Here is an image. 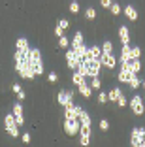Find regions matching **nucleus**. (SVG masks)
Returning <instances> with one entry per match:
<instances>
[{
	"instance_id": "22",
	"label": "nucleus",
	"mask_w": 145,
	"mask_h": 147,
	"mask_svg": "<svg viewBox=\"0 0 145 147\" xmlns=\"http://www.w3.org/2000/svg\"><path fill=\"white\" fill-rule=\"evenodd\" d=\"M83 81H85V78H83V76H81V74H79V72H77V70H74V76H72V83H74V85H81V83Z\"/></svg>"
},
{
	"instance_id": "32",
	"label": "nucleus",
	"mask_w": 145,
	"mask_h": 147,
	"mask_svg": "<svg viewBox=\"0 0 145 147\" xmlns=\"http://www.w3.org/2000/svg\"><path fill=\"white\" fill-rule=\"evenodd\" d=\"M47 79H49V83H57V81H59V76H57V72H49Z\"/></svg>"
},
{
	"instance_id": "21",
	"label": "nucleus",
	"mask_w": 145,
	"mask_h": 147,
	"mask_svg": "<svg viewBox=\"0 0 145 147\" xmlns=\"http://www.w3.org/2000/svg\"><path fill=\"white\" fill-rule=\"evenodd\" d=\"M81 43H83V34L81 32H76V36L72 38V43H70V45H72V49H76V47H79Z\"/></svg>"
},
{
	"instance_id": "19",
	"label": "nucleus",
	"mask_w": 145,
	"mask_h": 147,
	"mask_svg": "<svg viewBox=\"0 0 145 147\" xmlns=\"http://www.w3.org/2000/svg\"><path fill=\"white\" fill-rule=\"evenodd\" d=\"M77 119H79V123L81 125H85V126H90V115L85 111V109H79V113H77Z\"/></svg>"
},
{
	"instance_id": "39",
	"label": "nucleus",
	"mask_w": 145,
	"mask_h": 147,
	"mask_svg": "<svg viewBox=\"0 0 145 147\" xmlns=\"http://www.w3.org/2000/svg\"><path fill=\"white\" fill-rule=\"evenodd\" d=\"M55 34H57V38H59V36H62V34H64V28H60V26L57 25V28H55Z\"/></svg>"
},
{
	"instance_id": "26",
	"label": "nucleus",
	"mask_w": 145,
	"mask_h": 147,
	"mask_svg": "<svg viewBox=\"0 0 145 147\" xmlns=\"http://www.w3.org/2000/svg\"><path fill=\"white\" fill-rule=\"evenodd\" d=\"M102 53H113V43H111L109 40H106V42L102 43Z\"/></svg>"
},
{
	"instance_id": "16",
	"label": "nucleus",
	"mask_w": 145,
	"mask_h": 147,
	"mask_svg": "<svg viewBox=\"0 0 145 147\" xmlns=\"http://www.w3.org/2000/svg\"><path fill=\"white\" fill-rule=\"evenodd\" d=\"M134 72H130L128 68H124V66H121V72H119V81L121 83H128L130 79H132Z\"/></svg>"
},
{
	"instance_id": "1",
	"label": "nucleus",
	"mask_w": 145,
	"mask_h": 147,
	"mask_svg": "<svg viewBox=\"0 0 145 147\" xmlns=\"http://www.w3.org/2000/svg\"><path fill=\"white\" fill-rule=\"evenodd\" d=\"M28 57H30V64L34 68V74L36 76H42L43 74V62H42V53L38 49H30L28 51Z\"/></svg>"
},
{
	"instance_id": "4",
	"label": "nucleus",
	"mask_w": 145,
	"mask_h": 147,
	"mask_svg": "<svg viewBox=\"0 0 145 147\" xmlns=\"http://www.w3.org/2000/svg\"><path fill=\"white\" fill-rule=\"evenodd\" d=\"M143 140H145V128H143V126L134 128L132 130V136H130V145L138 147V145H141V142H143Z\"/></svg>"
},
{
	"instance_id": "33",
	"label": "nucleus",
	"mask_w": 145,
	"mask_h": 147,
	"mask_svg": "<svg viewBox=\"0 0 145 147\" xmlns=\"http://www.w3.org/2000/svg\"><path fill=\"white\" fill-rule=\"evenodd\" d=\"M96 100H98V104H106V102H107V94H106V92H100Z\"/></svg>"
},
{
	"instance_id": "11",
	"label": "nucleus",
	"mask_w": 145,
	"mask_h": 147,
	"mask_svg": "<svg viewBox=\"0 0 145 147\" xmlns=\"http://www.w3.org/2000/svg\"><path fill=\"white\" fill-rule=\"evenodd\" d=\"M13 117H15V121H17L19 126L25 123V115H23V106H21V102H15V104H13Z\"/></svg>"
},
{
	"instance_id": "28",
	"label": "nucleus",
	"mask_w": 145,
	"mask_h": 147,
	"mask_svg": "<svg viewBox=\"0 0 145 147\" xmlns=\"http://www.w3.org/2000/svg\"><path fill=\"white\" fill-rule=\"evenodd\" d=\"M109 11L113 13V15H119V13H121V4H117V2H113V4L109 6Z\"/></svg>"
},
{
	"instance_id": "40",
	"label": "nucleus",
	"mask_w": 145,
	"mask_h": 147,
	"mask_svg": "<svg viewBox=\"0 0 145 147\" xmlns=\"http://www.w3.org/2000/svg\"><path fill=\"white\" fill-rule=\"evenodd\" d=\"M19 91H23V87L19 85V83H15V85H13V92H15V94H17Z\"/></svg>"
},
{
	"instance_id": "3",
	"label": "nucleus",
	"mask_w": 145,
	"mask_h": 147,
	"mask_svg": "<svg viewBox=\"0 0 145 147\" xmlns=\"http://www.w3.org/2000/svg\"><path fill=\"white\" fill-rule=\"evenodd\" d=\"M4 125H6L8 134L13 136V138H17V136H19V125H17V121H15L13 113H8V115L4 117Z\"/></svg>"
},
{
	"instance_id": "34",
	"label": "nucleus",
	"mask_w": 145,
	"mask_h": 147,
	"mask_svg": "<svg viewBox=\"0 0 145 147\" xmlns=\"http://www.w3.org/2000/svg\"><path fill=\"white\" fill-rule=\"evenodd\" d=\"M59 26H60V28H64V30H66V28H68V26H70V21H68V19H60V21H59Z\"/></svg>"
},
{
	"instance_id": "23",
	"label": "nucleus",
	"mask_w": 145,
	"mask_h": 147,
	"mask_svg": "<svg viewBox=\"0 0 145 147\" xmlns=\"http://www.w3.org/2000/svg\"><path fill=\"white\" fill-rule=\"evenodd\" d=\"M119 94H121V89H119V87H115V89H111V91H109V94H107V100H111V102H117Z\"/></svg>"
},
{
	"instance_id": "29",
	"label": "nucleus",
	"mask_w": 145,
	"mask_h": 147,
	"mask_svg": "<svg viewBox=\"0 0 145 147\" xmlns=\"http://www.w3.org/2000/svg\"><path fill=\"white\" fill-rule=\"evenodd\" d=\"M117 104H119L121 108H124V106H128V100L124 98V94H123V92H121V94H119V98H117Z\"/></svg>"
},
{
	"instance_id": "20",
	"label": "nucleus",
	"mask_w": 145,
	"mask_h": 147,
	"mask_svg": "<svg viewBox=\"0 0 145 147\" xmlns=\"http://www.w3.org/2000/svg\"><path fill=\"white\" fill-rule=\"evenodd\" d=\"M89 53H90V57H92L94 61H100V55H102V47H98V45H92V47H89Z\"/></svg>"
},
{
	"instance_id": "37",
	"label": "nucleus",
	"mask_w": 145,
	"mask_h": 147,
	"mask_svg": "<svg viewBox=\"0 0 145 147\" xmlns=\"http://www.w3.org/2000/svg\"><path fill=\"white\" fill-rule=\"evenodd\" d=\"M100 128L102 130H109V123H107L106 119H102V121H100Z\"/></svg>"
},
{
	"instance_id": "18",
	"label": "nucleus",
	"mask_w": 145,
	"mask_h": 147,
	"mask_svg": "<svg viewBox=\"0 0 145 147\" xmlns=\"http://www.w3.org/2000/svg\"><path fill=\"white\" fill-rule=\"evenodd\" d=\"M124 15H126L130 21H138V9L134 8V6H124Z\"/></svg>"
},
{
	"instance_id": "30",
	"label": "nucleus",
	"mask_w": 145,
	"mask_h": 147,
	"mask_svg": "<svg viewBox=\"0 0 145 147\" xmlns=\"http://www.w3.org/2000/svg\"><path fill=\"white\" fill-rule=\"evenodd\" d=\"M85 15H87V19H94V17H96V9H94V8H87Z\"/></svg>"
},
{
	"instance_id": "14",
	"label": "nucleus",
	"mask_w": 145,
	"mask_h": 147,
	"mask_svg": "<svg viewBox=\"0 0 145 147\" xmlns=\"http://www.w3.org/2000/svg\"><path fill=\"white\" fill-rule=\"evenodd\" d=\"M77 91H79V94H81L83 98H90V94H92V87H90L89 81H83L81 85H77Z\"/></svg>"
},
{
	"instance_id": "12",
	"label": "nucleus",
	"mask_w": 145,
	"mask_h": 147,
	"mask_svg": "<svg viewBox=\"0 0 145 147\" xmlns=\"http://www.w3.org/2000/svg\"><path fill=\"white\" fill-rule=\"evenodd\" d=\"M79 109H81V106H76L74 102H70L64 106V117H77Z\"/></svg>"
},
{
	"instance_id": "15",
	"label": "nucleus",
	"mask_w": 145,
	"mask_h": 147,
	"mask_svg": "<svg viewBox=\"0 0 145 147\" xmlns=\"http://www.w3.org/2000/svg\"><path fill=\"white\" fill-rule=\"evenodd\" d=\"M119 38H121V43H123V45H128V43H130V30H128L126 25H121Z\"/></svg>"
},
{
	"instance_id": "36",
	"label": "nucleus",
	"mask_w": 145,
	"mask_h": 147,
	"mask_svg": "<svg viewBox=\"0 0 145 147\" xmlns=\"http://www.w3.org/2000/svg\"><path fill=\"white\" fill-rule=\"evenodd\" d=\"M100 4H102L104 9H109V6L113 4V0H100Z\"/></svg>"
},
{
	"instance_id": "8",
	"label": "nucleus",
	"mask_w": 145,
	"mask_h": 147,
	"mask_svg": "<svg viewBox=\"0 0 145 147\" xmlns=\"http://www.w3.org/2000/svg\"><path fill=\"white\" fill-rule=\"evenodd\" d=\"M66 62H68V68L70 70H77V66H79V61H77V55L74 49L68 47V51H66Z\"/></svg>"
},
{
	"instance_id": "24",
	"label": "nucleus",
	"mask_w": 145,
	"mask_h": 147,
	"mask_svg": "<svg viewBox=\"0 0 145 147\" xmlns=\"http://www.w3.org/2000/svg\"><path fill=\"white\" fill-rule=\"evenodd\" d=\"M128 85L132 87L134 91H136L138 87H140V85H141V79H140V78H138V74H134V76H132V79H130V81H128Z\"/></svg>"
},
{
	"instance_id": "5",
	"label": "nucleus",
	"mask_w": 145,
	"mask_h": 147,
	"mask_svg": "<svg viewBox=\"0 0 145 147\" xmlns=\"http://www.w3.org/2000/svg\"><path fill=\"white\" fill-rule=\"evenodd\" d=\"M128 106L132 108V111L136 113V115H143V111H145V106H143V100H141V96H132V100L128 102Z\"/></svg>"
},
{
	"instance_id": "42",
	"label": "nucleus",
	"mask_w": 145,
	"mask_h": 147,
	"mask_svg": "<svg viewBox=\"0 0 145 147\" xmlns=\"http://www.w3.org/2000/svg\"><path fill=\"white\" fill-rule=\"evenodd\" d=\"M141 85H143V89H145V79H143V81H141Z\"/></svg>"
},
{
	"instance_id": "10",
	"label": "nucleus",
	"mask_w": 145,
	"mask_h": 147,
	"mask_svg": "<svg viewBox=\"0 0 145 147\" xmlns=\"http://www.w3.org/2000/svg\"><path fill=\"white\" fill-rule=\"evenodd\" d=\"M87 68H89V78H94V76H100V70H102V64L100 61H90V62H85Z\"/></svg>"
},
{
	"instance_id": "41",
	"label": "nucleus",
	"mask_w": 145,
	"mask_h": 147,
	"mask_svg": "<svg viewBox=\"0 0 145 147\" xmlns=\"http://www.w3.org/2000/svg\"><path fill=\"white\" fill-rule=\"evenodd\" d=\"M17 98H19V100H25V98H26L25 91H19V92H17Z\"/></svg>"
},
{
	"instance_id": "27",
	"label": "nucleus",
	"mask_w": 145,
	"mask_h": 147,
	"mask_svg": "<svg viewBox=\"0 0 145 147\" xmlns=\"http://www.w3.org/2000/svg\"><path fill=\"white\" fill-rule=\"evenodd\" d=\"M90 87L92 89H100V85H102V81H100V76H94V78H90Z\"/></svg>"
},
{
	"instance_id": "17",
	"label": "nucleus",
	"mask_w": 145,
	"mask_h": 147,
	"mask_svg": "<svg viewBox=\"0 0 145 147\" xmlns=\"http://www.w3.org/2000/svg\"><path fill=\"white\" fill-rule=\"evenodd\" d=\"M15 49L21 51V53H28L30 51V45H28V42H26V38H19L17 42H15Z\"/></svg>"
},
{
	"instance_id": "25",
	"label": "nucleus",
	"mask_w": 145,
	"mask_h": 147,
	"mask_svg": "<svg viewBox=\"0 0 145 147\" xmlns=\"http://www.w3.org/2000/svg\"><path fill=\"white\" fill-rule=\"evenodd\" d=\"M59 47H62V49H68L70 47V40L66 38V36H59Z\"/></svg>"
},
{
	"instance_id": "6",
	"label": "nucleus",
	"mask_w": 145,
	"mask_h": 147,
	"mask_svg": "<svg viewBox=\"0 0 145 147\" xmlns=\"http://www.w3.org/2000/svg\"><path fill=\"white\" fill-rule=\"evenodd\" d=\"M100 64L102 66H107V68H115V64H117V59H115V55L113 53H102L100 55Z\"/></svg>"
},
{
	"instance_id": "38",
	"label": "nucleus",
	"mask_w": 145,
	"mask_h": 147,
	"mask_svg": "<svg viewBox=\"0 0 145 147\" xmlns=\"http://www.w3.org/2000/svg\"><path fill=\"white\" fill-rule=\"evenodd\" d=\"M21 140H23V143H30V134H28V132H25V134L21 136Z\"/></svg>"
},
{
	"instance_id": "7",
	"label": "nucleus",
	"mask_w": 145,
	"mask_h": 147,
	"mask_svg": "<svg viewBox=\"0 0 145 147\" xmlns=\"http://www.w3.org/2000/svg\"><path fill=\"white\" fill-rule=\"evenodd\" d=\"M79 143L81 145H89L90 143V126H85L81 125V128H79Z\"/></svg>"
},
{
	"instance_id": "2",
	"label": "nucleus",
	"mask_w": 145,
	"mask_h": 147,
	"mask_svg": "<svg viewBox=\"0 0 145 147\" xmlns=\"http://www.w3.org/2000/svg\"><path fill=\"white\" fill-rule=\"evenodd\" d=\"M79 128H81V123H79L77 117H66L64 119V132L68 136H77Z\"/></svg>"
},
{
	"instance_id": "35",
	"label": "nucleus",
	"mask_w": 145,
	"mask_h": 147,
	"mask_svg": "<svg viewBox=\"0 0 145 147\" xmlns=\"http://www.w3.org/2000/svg\"><path fill=\"white\" fill-rule=\"evenodd\" d=\"M70 11L72 13H79V4H77V2H72V4H70Z\"/></svg>"
},
{
	"instance_id": "13",
	"label": "nucleus",
	"mask_w": 145,
	"mask_h": 147,
	"mask_svg": "<svg viewBox=\"0 0 145 147\" xmlns=\"http://www.w3.org/2000/svg\"><path fill=\"white\" fill-rule=\"evenodd\" d=\"M130 59H132V49H130V43H128V45H123V49H121V59H119L117 62H121V64H126Z\"/></svg>"
},
{
	"instance_id": "9",
	"label": "nucleus",
	"mask_w": 145,
	"mask_h": 147,
	"mask_svg": "<svg viewBox=\"0 0 145 147\" xmlns=\"http://www.w3.org/2000/svg\"><path fill=\"white\" fill-rule=\"evenodd\" d=\"M57 102H59L60 106H66V104H70V102H74V92L72 91H60L59 94H57Z\"/></svg>"
},
{
	"instance_id": "31",
	"label": "nucleus",
	"mask_w": 145,
	"mask_h": 147,
	"mask_svg": "<svg viewBox=\"0 0 145 147\" xmlns=\"http://www.w3.org/2000/svg\"><path fill=\"white\" fill-rule=\"evenodd\" d=\"M130 49H132V59H140L141 57V49L138 47V45L136 47H130Z\"/></svg>"
}]
</instances>
